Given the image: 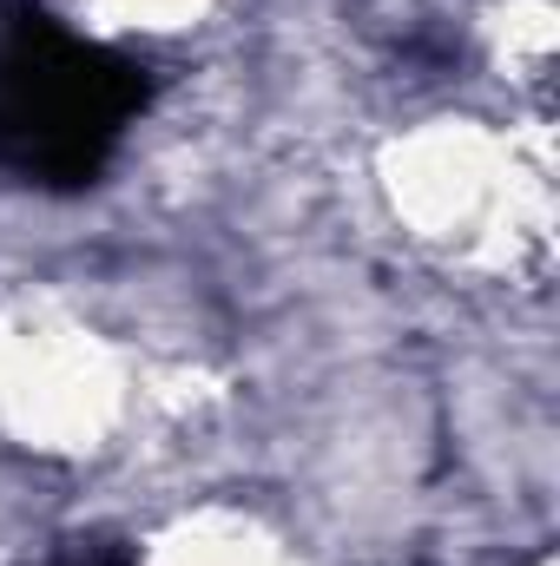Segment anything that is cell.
I'll list each match as a JSON object with an SVG mask.
<instances>
[{"instance_id": "6da1fadb", "label": "cell", "mask_w": 560, "mask_h": 566, "mask_svg": "<svg viewBox=\"0 0 560 566\" xmlns=\"http://www.w3.org/2000/svg\"><path fill=\"white\" fill-rule=\"evenodd\" d=\"M139 60L60 27L33 0L0 7V171L46 191L93 185L145 113Z\"/></svg>"}, {"instance_id": "7a4b0ae2", "label": "cell", "mask_w": 560, "mask_h": 566, "mask_svg": "<svg viewBox=\"0 0 560 566\" xmlns=\"http://www.w3.org/2000/svg\"><path fill=\"white\" fill-rule=\"evenodd\" d=\"M46 566H133V554L120 541H73V547H60Z\"/></svg>"}]
</instances>
